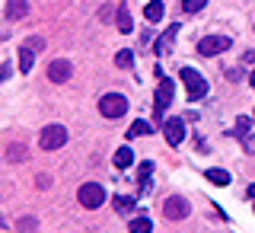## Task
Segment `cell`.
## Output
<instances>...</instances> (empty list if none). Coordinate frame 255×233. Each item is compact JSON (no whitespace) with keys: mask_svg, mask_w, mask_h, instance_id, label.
I'll return each mask as SVG.
<instances>
[{"mask_svg":"<svg viewBox=\"0 0 255 233\" xmlns=\"http://www.w3.org/2000/svg\"><path fill=\"white\" fill-rule=\"evenodd\" d=\"M182 83H185V90H188V102H198V99H204L207 96V80L198 74L195 67H182Z\"/></svg>","mask_w":255,"mask_h":233,"instance_id":"1","label":"cell"},{"mask_svg":"<svg viewBox=\"0 0 255 233\" xmlns=\"http://www.w3.org/2000/svg\"><path fill=\"white\" fill-rule=\"evenodd\" d=\"M156 77H159V86H156V96H153V115L156 118H163L166 115V109H169V102H172V80L169 77H163V70H156Z\"/></svg>","mask_w":255,"mask_h":233,"instance_id":"2","label":"cell"},{"mask_svg":"<svg viewBox=\"0 0 255 233\" xmlns=\"http://www.w3.org/2000/svg\"><path fill=\"white\" fill-rule=\"evenodd\" d=\"M77 198L86 211H96V208H102V202H106V189H102L99 182H83L80 192H77Z\"/></svg>","mask_w":255,"mask_h":233,"instance_id":"3","label":"cell"},{"mask_svg":"<svg viewBox=\"0 0 255 233\" xmlns=\"http://www.w3.org/2000/svg\"><path fill=\"white\" fill-rule=\"evenodd\" d=\"M99 112H102V118H122L128 112V99L122 93H106L99 99Z\"/></svg>","mask_w":255,"mask_h":233,"instance_id":"4","label":"cell"},{"mask_svg":"<svg viewBox=\"0 0 255 233\" xmlns=\"http://www.w3.org/2000/svg\"><path fill=\"white\" fill-rule=\"evenodd\" d=\"M42 48H45V38H26V42H22L19 45V70H22V74H29V70H32V64H35V54L38 51H42Z\"/></svg>","mask_w":255,"mask_h":233,"instance_id":"5","label":"cell"},{"mask_svg":"<svg viewBox=\"0 0 255 233\" xmlns=\"http://www.w3.org/2000/svg\"><path fill=\"white\" fill-rule=\"evenodd\" d=\"M38 144H42V150H58L67 144V128L64 125H48L42 128V138H38Z\"/></svg>","mask_w":255,"mask_h":233,"instance_id":"6","label":"cell"},{"mask_svg":"<svg viewBox=\"0 0 255 233\" xmlns=\"http://www.w3.org/2000/svg\"><path fill=\"white\" fill-rule=\"evenodd\" d=\"M220 51H230V38L227 35H204L201 42H198V54L214 58V54H220Z\"/></svg>","mask_w":255,"mask_h":233,"instance_id":"7","label":"cell"},{"mask_svg":"<svg viewBox=\"0 0 255 233\" xmlns=\"http://www.w3.org/2000/svg\"><path fill=\"white\" fill-rule=\"evenodd\" d=\"M163 138L169 147H179L182 141H185V122L182 118H166L163 122Z\"/></svg>","mask_w":255,"mask_h":233,"instance_id":"8","label":"cell"},{"mask_svg":"<svg viewBox=\"0 0 255 233\" xmlns=\"http://www.w3.org/2000/svg\"><path fill=\"white\" fill-rule=\"evenodd\" d=\"M70 77H74V64H70V61L58 58V61L48 64V80H51V83H67Z\"/></svg>","mask_w":255,"mask_h":233,"instance_id":"9","label":"cell"},{"mask_svg":"<svg viewBox=\"0 0 255 233\" xmlns=\"http://www.w3.org/2000/svg\"><path fill=\"white\" fill-rule=\"evenodd\" d=\"M188 211H191L188 202H185V198H179V195L166 198V205H163V214H166L169 221H185V218H188Z\"/></svg>","mask_w":255,"mask_h":233,"instance_id":"10","label":"cell"},{"mask_svg":"<svg viewBox=\"0 0 255 233\" xmlns=\"http://www.w3.org/2000/svg\"><path fill=\"white\" fill-rule=\"evenodd\" d=\"M175 38H179V22H175V26H169V29L163 32V35L156 38V42H153V51H156V54H169Z\"/></svg>","mask_w":255,"mask_h":233,"instance_id":"11","label":"cell"},{"mask_svg":"<svg viewBox=\"0 0 255 233\" xmlns=\"http://www.w3.org/2000/svg\"><path fill=\"white\" fill-rule=\"evenodd\" d=\"M112 163H115V170H128V166L134 163V150L128 147V144H125V147H118L115 157H112Z\"/></svg>","mask_w":255,"mask_h":233,"instance_id":"12","label":"cell"},{"mask_svg":"<svg viewBox=\"0 0 255 233\" xmlns=\"http://www.w3.org/2000/svg\"><path fill=\"white\" fill-rule=\"evenodd\" d=\"M29 13V0H6V19H22Z\"/></svg>","mask_w":255,"mask_h":233,"instance_id":"13","label":"cell"},{"mask_svg":"<svg viewBox=\"0 0 255 233\" xmlns=\"http://www.w3.org/2000/svg\"><path fill=\"white\" fill-rule=\"evenodd\" d=\"M118 32H131L134 29V19H131V10H128V3H122L118 6Z\"/></svg>","mask_w":255,"mask_h":233,"instance_id":"14","label":"cell"},{"mask_svg":"<svg viewBox=\"0 0 255 233\" xmlns=\"http://www.w3.org/2000/svg\"><path fill=\"white\" fill-rule=\"evenodd\" d=\"M143 16H147V22H159V19H163V3H159V0L147 3V6H143Z\"/></svg>","mask_w":255,"mask_h":233,"instance_id":"15","label":"cell"},{"mask_svg":"<svg viewBox=\"0 0 255 233\" xmlns=\"http://www.w3.org/2000/svg\"><path fill=\"white\" fill-rule=\"evenodd\" d=\"M134 205H137V202H134L131 195H115V211H118V214H131Z\"/></svg>","mask_w":255,"mask_h":233,"instance_id":"16","label":"cell"},{"mask_svg":"<svg viewBox=\"0 0 255 233\" xmlns=\"http://www.w3.org/2000/svg\"><path fill=\"white\" fill-rule=\"evenodd\" d=\"M249 131H252V118H249V115H239V118H236V128H233V134H236L239 141H243Z\"/></svg>","mask_w":255,"mask_h":233,"instance_id":"17","label":"cell"},{"mask_svg":"<svg viewBox=\"0 0 255 233\" xmlns=\"http://www.w3.org/2000/svg\"><path fill=\"white\" fill-rule=\"evenodd\" d=\"M150 173H153V163H140V195H147L150 192Z\"/></svg>","mask_w":255,"mask_h":233,"instance_id":"18","label":"cell"},{"mask_svg":"<svg viewBox=\"0 0 255 233\" xmlns=\"http://www.w3.org/2000/svg\"><path fill=\"white\" fill-rule=\"evenodd\" d=\"M204 179H211L214 186H230V173L227 170H207Z\"/></svg>","mask_w":255,"mask_h":233,"instance_id":"19","label":"cell"},{"mask_svg":"<svg viewBox=\"0 0 255 233\" xmlns=\"http://www.w3.org/2000/svg\"><path fill=\"white\" fill-rule=\"evenodd\" d=\"M128 230L131 233H153V224H150L147 218H134L131 224H128Z\"/></svg>","mask_w":255,"mask_h":233,"instance_id":"20","label":"cell"},{"mask_svg":"<svg viewBox=\"0 0 255 233\" xmlns=\"http://www.w3.org/2000/svg\"><path fill=\"white\" fill-rule=\"evenodd\" d=\"M26 154H29V150L22 147V144H10V150H6V160H10V163H22V160H26Z\"/></svg>","mask_w":255,"mask_h":233,"instance_id":"21","label":"cell"},{"mask_svg":"<svg viewBox=\"0 0 255 233\" xmlns=\"http://www.w3.org/2000/svg\"><path fill=\"white\" fill-rule=\"evenodd\" d=\"M153 128H150L147 122H134L131 128H128V138H143V134H150Z\"/></svg>","mask_w":255,"mask_h":233,"instance_id":"22","label":"cell"},{"mask_svg":"<svg viewBox=\"0 0 255 233\" xmlns=\"http://www.w3.org/2000/svg\"><path fill=\"white\" fill-rule=\"evenodd\" d=\"M204 3H207V0H182V10H185V13H198V10H204Z\"/></svg>","mask_w":255,"mask_h":233,"instance_id":"23","label":"cell"},{"mask_svg":"<svg viewBox=\"0 0 255 233\" xmlns=\"http://www.w3.org/2000/svg\"><path fill=\"white\" fill-rule=\"evenodd\" d=\"M115 64H118V67H131V64H134V54L131 51H118L115 54Z\"/></svg>","mask_w":255,"mask_h":233,"instance_id":"24","label":"cell"},{"mask_svg":"<svg viewBox=\"0 0 255 233\" xmlns=\"http://www.w3.org/2000/svg\"><path fill=\"white\" fill-rule=\"evenodd\" d=\"M243 147H246V154H255V134H246V138H243Z\"/></svg>","mask_w":255,"mask_h":233,"instance_id":"25","label":"cell"},{"mask_svg":"<svg viewBox=\"0 0 255 233\" xmlns=\"http://www.w3.org/2000/svg\"><path fill=\"white\" fill-rule=\"evenodd\" d=\"M16 227H19V230H32V227H35V218H22Z\"/></svg>","mask_w":255,"mask_h":233,"instance_id":"26","label":"cell"},{"mask_svg":"<svg viewBox=\"0 0 255 233\" xmlns=\"http://www.w3.org/2000/svg\"><path fill=\"white\" fill-rule=\"evenodd\" d=\"M6 77H10V64L0 61V80H6Z\"/></svg>","mask_w":255,"mask_h":233,"instance_id":"27","label":"cell"},{"mask_svg":"<svg viewBox=\"0 0 255 233\" xmlns=\"http://www.w3.org/2000/svg\"><path fill=\"white\" fill-rule=\"evenodd\" d=\"M249 198H252V202H255V186H249Z\"/></svg>","mask_w":255,"mask_h":233,"instance_id":"28","label":"cell"},{"mask_svg":"<svg viewBox=\"0 0 255 233\" xmlns=\"http://www.w3.org/2000/svg\"><path fill=\"white\" fill-rule=\"evenodd\" d=\"M249 83H252V86H255V70H252V74H249Z\"/></svg>","mask_w":255,"mask_h":233,"instance_id":"29","label":"cell"},{"mask_svg":"<svg viewBox=\"0 0 255 233\" xmlns=\"http://www.w3.org/2000/svg\"><path fill=\"white\" fill-rule=\"evenodd\" d=\"M3 224H6V221H3V214H0V227H3Z\"/></svg>","mask_w":255,"mask_h":233,"instance_id":"30","label":"cell"},{"mask_svg":"<svg viewBox=\"0 0 255 233\" xmlns=\"http://www.w3.org/2000/svg\"><path fill=\"white\" fill-rule=\"evenodd\" d=\"M252 208H255V205H252Z\"/></svg>","mask_w":255,"mask_h":233,"instance_id":"31","label":"cell"}]
</instances>
